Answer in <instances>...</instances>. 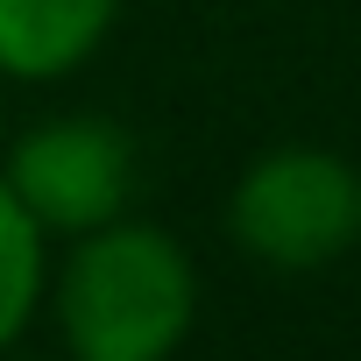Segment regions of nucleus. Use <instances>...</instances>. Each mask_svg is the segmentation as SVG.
Wrapping results in <instances>:
<instances>
[{"instance_id":"obj_1","label":"nucleus","mask_w":361,"mask_h":361,"mask_svg":"<svg viewBox=\"0 0 361 361\" xmlns=\"http://www.w3.org/2000/svg\"><path fill=\"white\" fill-rule=\"evenodd\" d=\"M43 312L78 361H163L199 319V269L177 234L121 213L64 241Z\"/></svg>"},{"instance_id":"obj_2","label":"nucleus","mask_w":361,"mask_h":361,"mask_svg":"<svg viewBox=\"0 0 361 361\" xmlns=\"http://www.w3.org/2000/svg\"><path fill=\"white\" fill-rule=\"evenodd\" d=\"M227 234L262 269L283 276L333 269L340 255L361 248V163L312 142L262 149L227 192Z\"/></svg>"},{"instance_id":"obj_3","label":"nucleus","mask_w":361,"mask_h":361,"mask_svg":"<svg viewBox=\"0 0 361 361\" xmlns=\"http://www.w3.org/2000/svg\"><path fill=\"white\" fill-rule=\"evenodd\" d=\"M0 177L50 241H71L128 213L135 142L106 114H50L15 142H0Z\"/></svg>"},{"instance_id":"obj_4","label":"nucleus","mask_w":361,"mask_h":361,"mask_svg":"<svg viewBox=\"0 0 361 361\" xmlns=\"http://www.w3.org/2000/svg\"><path fill=\"white\" fill-rule=\"evenodd\" d=\"M121 0H0V71L22 85L71 78L114 36Z\"/></svg>"},{"instance_id":"obj_5","label":"nucleus","mask_w":361,"mask_h":361,"mask_svg":"<svg viewBox=\"0 0 361 361\" xmlns=\"http://www.w3.org/2000/svg\"><path fill=\"white\" fill-rule=\"evenodd\" d=\"M43 298H50V234L0 177V354L36 326Z\"/></svg>"},{"instance_id":"obj_6","label":"nucleus","mask_w":361,"mask_h":361,"mask_svg":"<svg viewBox=\"0 0 361 361\" xmlns=\"http://www.w3.org/2000/svg\"><path fill=\"white\" fill-rule=\"evenodd\" d=\"M8 85H15V78L0 71V142H8Z\"/></svg>"}]
</instances>
